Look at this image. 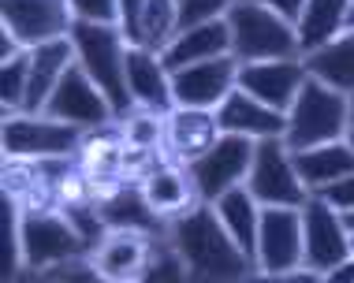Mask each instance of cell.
<instances>
[{"label":"cell","instance_id":"obj_39","mask_svg":"<svg viewBox=\"0 0 354 283\" xmlns=\"http://www.w3.org/2000/svg\"><path fill=\"white\" fill-rule=\"evenodd\" d=\"M351 130H354V97H351Z\"/></svg>","mask_w":354,"mask_h":283},{"label":"cell","instance_id":"obj_25","mask_svg":"<svg viewBox=\"0 0 354 283\" xmlns=\"http://www.w3.org/2000/svg\"><path fill=\"white\" fill-rule=\"evenodd\" d=\"M306 75L317 79L321 86L343 93V97H354V30H347L339 41H332L328 49L306 56Z\"/></svg>","mask_w":354,"mask_h":283},{"label":"cell","instance_id":"obj_15","mask_svg":"<svg viewBox=\"0 0 354 283\" xmlns=\"http://www.w3.org/2000/svg\"><path fill=\"white\" fill-rule=\"evenodd\" d=\"M306 82H310V75H306L302 60L246 64V68H239V90L250 93L254 101H261L265 108L280 112V116H287L295 108Z\"/></svg>","mask_w":354,"mask_h":283},{"label":"cell","instance_id":"obj_16","mask_svg":"<svg viewBox=\"0 0 354 283\" xmlns=\"http://www.w3.org/2000/svg\"><path fill=\"white\" fill-rule=\"evenodd\" d=\"M138 191H142V202L149 205V213L165 224H171L176 216H183L198 205V191H194L190 172L168 157L138 179Z\"/></svg>","mask_w":354,"mask_h":283},{"label":"cell","instance_id":"obj_35","mask_svg":"<svg viewBox=\"0 0 354 283\" xmlns=\"http://www.w3.org/2000/svg\"><path fill=\"white\" fill-rule=\"evenodd\" d=\"M12 283H60V276H56V272H30V269H23Z\"/></svg>","mask_w":354,"mask_h":283},{"label":"cell","instance_id":"obj_17","mask_svg":"<svg viewBox=\"0 0 354 283\" xmlns=\"http://www.w3.org/2000/svg\"><path fill=\"white\" fill-rule=\"evenodd\" d=\"M216 142H220L216 112L171 108L165 116V157L176 160V164L190 168L194 160H202Z\"/></svg>","mask_w":354,"mask_h":283},{"label":"cell","instance_id":"obj_3","mask_svg":"<svg viewBox=\"0 0 354 283\" xmlns=\"http://www.w3.org/2000/svg\"><path fill=\"white\" fill-rule=\"evenodd\" d=\"M19 246H23V269L64 272L86 261L90 239L60 209H30V213L19 209Z\"/></svg>","mask_w":354,"mask_h":283},{"label":"cell","instance_id":"obj_1","mask_svg":"<svg viewBox=\"0 0 354 283\" xmlns=\"http://www.w3.org/2000/svg\"><path fill=\"white\" fill-rule=\"evenodd\" d=\"M168 246L187 283H250L257 276L254 261L232 242L213 205L198 202L190 213L168 224Z\"/></svg>","mask_w":354,"mask_h":283},{"label":"cell","instance_id":"obj_18","mask_svg":"<svg viewBox=\"0 0 354 283\" xmlns=\"http://www.w3.org/2000/svg\"><path fill=\"white\" fill-rule=\"evenodd\" d=\"M216 127L220 135H235V138H250V142H269L287 135V116L265 108L261 101H254L250 93H243L235 86V93L216 108Z\"/></svg>","mask_w":354,"mask_h":283},{"label":"cell","instance_id":"obj_38","mask_svg":"<svg viewBox=\"0 0 354 283\" xmlns=\"http://www.w3.org/2000/svg\"><path fill=\"white\" fill-rule=\"evenodd\" d=\"M343 224H347V231H354V213H351V216H343Z\"/></svg>","mask_w":354,"mask_h":283},{"label":"cell","instance_id":"obj_30","mask_svg":"<svg viewBox=\"0 0 354 283\" xmlns=\"http://www.w3.org/2000/svg\"><path fill=\"white\" fill-rule=\"evenodd\" d=\"M71 15L75 23L120 26V4H112V0H71Z\"/></svg>","mask_w":354,"mask_h":283},{"label":"cell","instance_id":"obj_36","mask_svg":"<svg viewBox=\"0 0 354 283\" xmlns=\"http://www.w3.org/2000/svg\"><path fill=\"white\" fill-rule=\"evenodd\" d=\"M250 283H280V280H276V276H254Z\"/></svg>","mask_w":354,"mask_h":283},{"label":"cell","instance_id":"obj_29","mask_svg":"<svg viewBox=\"0 0 354 283\" xmlns=\"http://www.w3.org/2000/svg\"><path fill=\"white\" fill-rule=\"evenodd\" d=\"M227 8H232V0H183V4H176L179 34L198 30V26H209V23H220V19H227Z\"/></svg>","mask_w":354,"mask_h":283},{"label":"cell","instance_id":"obj_10","mask_svg":"<svg viewBox=\"0 0 354 283\" xmlns=\"http://www.w3.org/2000/svg\"><path fill=\"white\" fill-rule=\"evenodd\" d=\"M41 116L56 119V124H68L75 130H82V135H93V130H104V127L120 124L112 105L104 101V93L93 86L90 75H86L79 64L60 79V86H56L49 108H45Z\"/></svg>","mask_w":354,"mask_h":283},{"label":"cell","instance_id":"obj_33","mask_svg":"<svg viewBox=\"0 0 354 283\" xmlns=\"http://www.w3.org/2000/svg\"><path fill=\"white\" fill-rule=\"evenodd\" d=\"M265 4H269L272 12L283 19V23L299 26V19H302V8H306V0H265Z\"/></svg>","mask_w":354,"mask_h":283},{"label":"cell","instance_id":"obj_19","mask_svg":"<svg viewBox=\"0 0 354 283\" xmlns=\"http://www.w3.org/2000/svg\"><path fill=\"white\" fill-rule=\"evenodd\" d=\"M127 90H131L135 108L142 112L168 116L176 108V101H171V75L157 52L127 49Z\"/></svg>","mask_w":354,"mask_h":283},{"label":"cell","instance_id":"obj_12","mask_svg":"<svg viewBox=\"0 0 354 283\" xmlns=\"http://www.w3.org/2000/svg\"><path fill=\"white\" fill-rule=\"evenodd\" d=\"M306 265L302 242V209H261L257 228V276H287Z\"/></svg>","mask_w":354,"mask_h":283},{"label":"cell","instance_id":"obj_40","mask_svg":"<svg viewBox=\"0 0 354 283\" xmlns=\"http://www.w3.org/2000/svg\"><path fill=\"white\" fill-rule=\"evenodd\" d=\"M351 257H354V231H351Z\"/></svg>","mask_w":354,"mask_h":283},{"label":"cell","instance_id":"obj_6","mask_svg":"<svg viewBox=\"0 0 354 283\" xmlns=\"http://www.w3.org/2000/svg\"><path fill=\"white\" fill-rule=\"evenodd\" d=\"M160 235L127 231V228H104V235L86 253V269L101 283H146L157 269Z\"/></svg>","mask_w":354,"mask_h":283},{"label":"cell","instance_id":"obj_11","mask_svg":"<svg viewBox=\"0 0 354 283\" xmlns=\"http://www.w3.org/2000/svg\"><path fill=\"white\" fill-rule=\"evenodd\" d=\"M0 23H4V34H12L30 52L71 37L75 15H71V4H64V0H4L0 4Z\"/></svg>","mask_w":354,"mask_h":283},{"label":"cell","instance_id":"obj_26","mask_svg":"<svg viewBox=\"0 0 354 283\" xmlns=\"http://www.w3.org/2000/svg\"><path fill=\"white\" fill-rule=\"evenodd\" d=\"M176 37H179L176 4H168V0H149V4H142V41H146V52L165 56Z\"/></svg>","mask_w":354,"mask_h":283},{"label":"cell","instance_id":"obj_23","mask_svg":"<svg viewBox=\"0 0 354 283\" xmlns=\"http://www.w3.org/2000/svg\"><path fill=\"white\" fill-rule=\"evenodd\" d=\"M295 168H299V179L310 191V197H321L324 191H332L336 183L354 175V149H351V142L306 149V153H295Z\"/></svg>","mask_w":354,"mask_h":283},{"label":"cell","instance_id":"obj_24","mask_svg":"<svg viewBox=\"0 0 354 283\" xmlns=\"http://www.w3.org/2000/svg\"><path fill=\"white\" fill-rule=\"evenodd\" d=\"M216 220L224 224V231L232 235V242L246 257H257V228H261V205L254 202V194L246 186H235L232 194H224L213 205Z\"/></svg>","mask_w":354,"mask_h":283},{"label":"cell","instance_id":"obj_28","mask_svg":"<svg viewBox=\"0 0 354 283\" xmlns=\"http://www.w3.org/2000/svg\"><path fill=\"white\" fill-rule=\"evenodd\" d=\"M26 86H30V52L0 64V93H4V116H19L26 108Z\"/></svg>","mask_w":354,"mask_h":283},{"label":"cell","instance_id":"obj_31","mask_svg":"<svg viewBox=\"0 0 354 283\" xmlns=\"http://www.w3.org/2000/svg\"><path fill=\"white\" fill-rule=\"evenodd\" d=\"M120 34L127 41V49H146V41H142V4H135V0L120 4Z\"/></svg>","mask_w":354,"mask_h":283},{"label":"cell","instance_id":"obj_14","mask_svg":"<svg viewBox=\"0 0 354 283\" xmlns=\"http://www.w3.org/2000/svg\"><path fill=\"white\" fill-rule=\"evenodd\" d=\"M235 86H239V60L235 56H220V60L171 75V101H176V108L216 112L235 93Z\"/></svg>","mask_w":354,"mask_h":283},{"label":"cell","instance_id":"obj_5","mask_svg":"<svg viewBox=\"0 0 354 283\" xmlns=\"http://www.w3.org/2000/svg\"><path fill=\"white\" fill-rule=\"evenodd\" d=\"M347 138H351V97L310 79L302 86L299 101H295V108L287 112L283 146L291 153H306V149L336 146V142Z\"/></svg>","mask_w":354,"mask_h":283},{"label":"cell","instance_id":"obj_41","mask_svg":"<svg viewBox=\"0 0 354 283\" xmlns=\"http://www.w3.org/2000/svg\"><path fill=\"white\" fill-rule=\"evenodd\" d=\"M347 142H351V149H354V130H351V138H347Z\"/></svg>","mask_w":354,"mask_h":283},{"label":"cell","instance_id":"obj_7","mask_svg":"<svg viewBox=\"0 0 354 283\" xmlns=\"http://www.w3.org/2000/svg\"><path fill=\"white\" fill-rule=\"evenodd\" d=\"M86 135L49 116H4V160H79Z\"/></svg>","mask_w":354,"mask_h":283},{"label":"cell","instance_id":"obj_8","mask_svg":"<svg viewBox=\"0 0 354 283\" xmlns=\"http://www.w3.org/2000/svg\"><path fill=\"white\" fill-rule=\"evenodd\" d=\"M246 191L261 209H302L310 202V191L302 186L299 168H295V153L283 146V138L257 142Z\"/></svg>","mask_w":354,"mask_h":283},{"label":"cell","instance_id":"obj_4","mask_svg":"<svg viewBox=\"0 0 354 283\" xmlns=\"http://www.w3.org/2000/svg\"><path fill=\"white\" fill-rule=\"evenodd\" d=\"M227 30H232V56L239 60V68H246V64L299 60L295 26L283 23L265 0L261 4L257 0H232Z\"/></svg>","mask_w":354,"mask_h":283},{"label":"cell","instance_id":"obj_34","mask_svg":"<svg viewBox=\"0 0 354 283\" xmlns=\"http://www.w3.org/2000/svg\"><path fill=\"white\" fill-rule=\"evenodd\" d=\"M324 283H354V257H347L332 272H324Z\"/></svg>","mask_w":354,"mask_h":283},{"label":"cell","instance_id":"obj_13","mask_svg":"<svg viewBox=\"0 0 354 283\" xmlns=\"http://www.w3.org/2000/svg\"><path fill=\"white\" fill-rule=\"evenodd\" d=\"M302 242H306V269L321 272V276L351 257V231L343 224V213H336L321 197H310L302 205Z\"/></svg>","mask_w":354,"mask_h":283},{"label":"cell","instance_id":"obj_21","mask_svg":"<svg viewBox=\"0 0 354 283\" xmlns=\"http://www.w3.org/2000/svg\"><path fill=\"white\" fill-rule=\"evenodd\" d=\"M347 0H306L302 19L295 26V41H299V60L328 49L332 41H339L347 34Z\"/></svg>","mask_w":354,"mask_h":283},{"label":"cell","instance_id":"obj_9","mask_svg":"<svg viewBox=\"0 0 354 283\" xmlns=\"http://www.w3.org/2000/svg\"><path fill=\"white\" fill-rule=\"evenodd\" d=\"M254 153L257 142L250 138H235V135H220V142L202 160L187 168L190 179H194V191L202 205H216L224 194H232L235 186H246L254 168Z\"/></svg>","mask_w":354,"mask_h":283},{"label":"cell","instance_id":"obj_20","mask_svg":"<svg viewBox=\"0 0 354 283\" xmlns=\"http://www.w3.org/2000/svg\"><path fill=\"white\" fill-rule=\"evenodd\" d=\"M75 68V45L71 37L53 45H41V49H30V86H26V116H41L49 108L60 79Z\"/></svg>","mask_w":354,"mask_h":283},{"label":"cell","instance_id":"obj_37","mask_svg":"<svg viewBox=\"0 0 354 283\" xmlns=\"http://www.w3.org/2000/svg\"><path fill=\"white\" fill-rule=\"evenodd\" d=\"M347 30H354V4H351V12H347Z\"/></svg>","mask_w":354,"mask_h":283},{"label":"cell","instance_id":"obj_22","mask_svg":"<svg viewBox=\"0 0 354 283\" xmlns=\"http://www.w3.org/2000/svg\"><path fill=\"white\" fill-rule=\"evenodd\" d=\"M220 56H232V30H227V19L179 34L176 41L168 45V52L160 56V60H165L168 75H176V71L198 68V64L220 60Z\"/></svg>","mask_w":354,"mask_h":283},{"label":"cell","instance_id":"obj_2","mask_svg":"<svg viewBox=\"0 0 354 283\" xmlns=\"http://www.w3.org/2000/svg\"><path fill=\"white\" fill-rule=\"evenodd\" d=\"M71 45H75V64L104 93L116 119H127L135 112V101H131V90H127V41H123L120 26L75 23Z\"/></svg>","mask_w":354,"mask_h":283},{"label":"cell","instance_id":"obj_27","mask_svg":"<svg viewBox=\"0 0 354 283\" xmlns=\"http://www.w3.org/2000/svg\"><path fill=\"white\" fill-rule=\"evenodd\" d=\"M123 142L131 149H146V153H165V116L157 112H142L135 108L127 119H120Z\"/></svg>","mask_w":354,"mask_h":283},{"label":"cell","instance_id":"obj_32","mask_svg":"<svg viewBox=\"0 0 354 283\" xmlns=\"http://www.w3.org/2000/svg\"><path fill=\"white\" fill-rule=\"evenodd\" d=\"M321 202H328L336 213L351 216V213H354V175H347L343 183L332 186V191H324V194H321Z\"/></svg>","mask_w":354,"mask_h":283}]
</instances>
